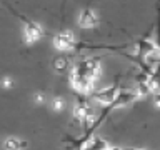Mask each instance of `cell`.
Here are the masks:
<instances>
[{"label":"cell","instance_id":"obj_1","mask_svg":"<svg viewBox=\"0 0 160 150\" xmlns=\"http://www.w3.org/2000/svg\"><path fill=\"white\" fill-rule=\"evenodd\" d=\"M98 72H100V63L97 60H85L73 68L72 75H70V82H72L73 88L80 90V92H88L92 88V82L98 75Z\"/></svg>","mask_w":160,"mask_h":150},{"label":"cell","instance_id":"obj_2","mask_svg":"<svg viewBox=\"0 0 160 150\" xmlns=\"http://www.w3.org/2000/svg\"><path fill=\"white\" fill-rule=\"evenodd\" d=\"M42 37H43L42 27H38V25L33 23V22H25V27H23V42L25 43L32 45L35 42H38Z\"/></svg>","mask_w":160,"mask_h":150},{"label":"cell","instance_id":"obj_3","mask_svg":"<svg viewBox=\"0 0 160 150\" xmlns=\"http://www.w3.org/2000/svg\"><path fill=\"white\" fill-rule=\"evenodd\" d=\"M53 45H55V48L62 50V52H65V50H72L75 47V37H73V33L70 32V30H67V32H60L58 35H55Z\"/></svg>","mask_w":160,"mask_h":150},{"label":"cell","instance_id":"obj_4","mask_svg":"<svg viewBox=\"0 0 160 150\" xmlns=\"http://www.w3.org/2000/svg\"><path fill=\"white\" fill-rule=\"evenodd\" d=\"M117 95H118L117 90L113 87H110V88H102V90H98V92H95L93 98L100 103H112V102H115Z\"/></svg>","mask_w":160,"mask_h":150},{"label":"cell","instance_id":"obj_5","mask_svg":"<svg viewBox=\"0 0 160 150\" xmlns=\"http://www.w3.org/2000/svg\"><path fill=\"white\" fill-rule=\"evenodd\" d=\"M78 25L83 28H92L93 25H97V15L93 10H83L78 17Z\"/></svg>","mask_w":160,"mask_h":150},{"label":"cell","instance_id":"obj_6","mask_svg":"<svg viewBox=\"0 0 160 150\" xmlns=\"http://www.w3.org/2000/svg\"><path fill=\"white\" fill-rule=\"evenodd\" d=\"M25 148H27V143L22 138L7 137L3 140V150H25Z\"/></svg>","mask_w":160,"mask_h":150},{"label":"cell","instance_id":"obj_7","mask_svg":"<svg viewBox=\"0 0 160 150\" xmlns=\"http://www.w3.org/2000/svg\"><path fill=\"white\" fill-rule=\"evenodd\" d=\"M82 150H108V148L102 138H90L88 142H85Z\"/></svg>","mask_w":160,"mask_h":150},{"label":"cell","instance_id":"obj_8","mask_svg":"<svg viewBox=\"0 0 160 150\" xmlns=\"http://www.w3.org/2000/svg\"><path fill=\"white\" fill-rule=\"evenodd\" d=\"M53 68L57 70V72H63V70H67V58L60 57L53 62Z\"/></svg>","mask_w":160,"mask_h":150},{"label":"cell","instance_id":"obj_9","mask_svg":"<svg viewBox=\"0 0 160 150\" xmlns=\"http://www.w3.org/2000/svg\"><path fill=\"white\" fill-rule=\"evenodd\" d=\"M65 107V102H63V98H60V97H55L52 100V108L55 110V112H62Z\"/></svg>","mask_w":160,"mask_h":150},{"label":"cell","instance_id":"obj_10","mask_svg":"<svg viewBox=\"0 0 160 150\" xmlns=\"http://www.w3.org/2000/svg\"><path fill=\"white\" fill-rule=\"evenodd\" d=\"M0 83H2V87L5 88V90H10V88H13V85H15V82H13V78L12 77H8V75H5V77L0 80Z\"/></svg>","mask_w":160,"mask_h":150},{"label":"cell","instance_id":"obj_11","mask_svg":"<svg viewBox=\"0 0 160 150\" xmlns=\"http://www.w3.org/2000/svg\"><path fill=\"white\" fill-rule=\"evenodd\" d=\"M33 100H35V103H37V105H43L45 103V93H35Z\"/></svg>","mask_w":160,"mask_h":150},{"label":"cell","instance_id":"obj_12","mask_svg":"<svg viewBox=\"0 0 160 150\" xmlns=\"http://www.w3.org/2000/svg\"><path fill=\"white\" fill-rule=\"evenodd\" d=\"M123 150H140V148H123Z\"/></svg>","mask_w":160,"mask_h":150}]
</instances>
